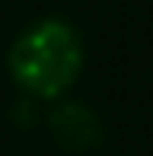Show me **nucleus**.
<instances>
[{
	"label": "nucleus",
	"instance_id": "1",
	"mask_svg": "<svg viewBox=\"0 0 153 156\" xmlns=\"http://www.w3.org/2000/svg\"><path fill=\"white\" fill-rule=\"evenodd\" d=\"M83 70V41L67 19H38L10 48V73L26 93L54 99Z\"/></svg>",
	"mask_w": 153,
	"mask_h": 156
},
{
	"label": "nucleus",
	"instance_id": "2",
	"mask_svg": "<svg viewBox=\"0 0 153 156\" xmlns=\"http://www.w3.org/2000/svg\"><path fill=\"white\" fill-rule=\"evenodd\" d=\"M54 137L70 150H89L99 144V118L83 105H61L51 115Z\"/></svg>",
	"mask_w": 153,
	"mask_h": 156
}]
</instances>
